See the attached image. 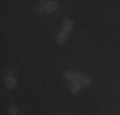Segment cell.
<instances>
[{"label":"cell","mask_w":120,"mask_h":115,"mask_svg":"<svg viewBox=\"0 0 120 115\" xmlns=\"http://www.w3.org/2000/svg\"><path fill=\"white\" fill-rule=\"evenodd\" d=\"M64 78L67 80H70V82H73V80H79L82 78V73L81 72H72V70H67L64 73Z\"/></svg>","instance_id":"cell-1"},{"label":"cell","mask_w":120,"mask_h":115,"mask_svg":"<svg viewBox=\"0 0 120 115\" xmlns=\"http://www.w3.org/2000/svg\"><path fill=\"white\" fill-rule=\"evenodd\" d=\"M73 27H74V24H73V21L72 19H69V18H67V19H64L61 23V30L64 31V32H67V33H70L73 31Z\"/></svg>","instance_id":"cell-2"},{"label":"cell","mask_w":120,"mask_h":115,"mask_svg":"<svg viewBox=\"0 0 120 115\" xmlns=\"http://www.w3.org/2000/svg\"><path fill=\"white\" fill-rule=\"evenodd\" d=\"M58 8H59V4H58V1H47L46 3V5H45V12L46 13H54V12H56L58 10Z\"/></svg>","instance_id":"cell-3"},{"label":"cell","mask_w":120,"mask_h":115,"mask_svg":"<svg viewBox=\"0 0 120 115\" xmlns=\"http://www.w3.org/2000/svg\"><path fill=\"white\" fill-rule=\"evenodd\" d=\"M82 88V83L79 82V80H73V82H70L69 84V90L72 93H77V92H79Z\"/></svg>","instance_id":"cell-4"},{"label":"cell","mask_w":120,"mask_h":115,"mask_svg":"<svg viewBox=\"0 0 120 115\" xmlns=\"http://www.w3.org/2000/svg\"><path fill=\"white\" fill-rule=\"evenodd\" d=\"M18 84V80H17L15 77H9V78H5V87L12 90L15 86Z\"/></svg>","instance_id":"cell-5"},{"label":"cell","mask_w":120,"mask_h":115,"mask_svg":"<svg viewBox=\"0 0 120 115\" xmlns=\"http://www.w3.org/2000/svg\"><path fill=\"white\" fill-rule=\"evenodd\" d=\"M67 38H68V33L67 32H64V31H59L58 34H56V42L58 44H64L65 41H67Z\"/></svg>","instance_id":"cell-6"},{"label":"cell","mask_w":120,"mask_h":115,"mask_svg":"<svg viewBox=\"0 0 120 115\" xmlns=\"http://www.w3.org/2000/svg\"><path fill=\"white\" fill-rule=\"evenodd\" d=\"M79 82L82 83V86H86V87H90V86L92 84V79L87 76H82V78L79 79Z\"/></svg>","instance_id":"cell-7"},{"label":"cell","mask_w":120,"mask_h":115,"mask_svg":"<svg viewBox=\"0 0 120 115\" xmlns=\"http://www.w3.org/2000/svg\"><path fill=\"white\" fill-rule=\"evenodd\" d=\"M18 113H19V109H18V106H15V105H12L8 109V114L9 115H18Z\"/></svg>","instance_id":"cell-8"},{"label":"cell","mask_w":120,"mask_h":115,"mask_svg":"<svg viewBox=\"0 0 120 115\" xmlns=\"http://www.w3.org/2000/svg\"><path fill=\"white\" fill-rule=\"evenodd\" d=\"M9 77H13V72L10 70V69L5 72V78H9Z\"/></svg>","instance_id":"cell-9"}]
</instances>
